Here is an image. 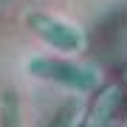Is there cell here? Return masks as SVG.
I'll return each mask as SVG.
<instances>
[{
  "instance_id": "cell-4",
  "label": "cell",
  "mask_w": 127,
  "mask_h": 127,
  "mask_svg": "<svg viewBox=\"0 0 127 127\" xmlns=\"http://www.w3.org/2000/svg\"><path fill=\"white\" fill-rule=\"evenodd\" d=\"M20 96L17 91H3L0 93V127H20Z\"/></svg>"
},
{
  "instance_id": "cell-3",
  "label": "cell",
  "mask_w": 127,
  "mask_h": 127,
  "mask_svg": "<svg viewBox=\"0 0 127 127\" xmlns=\"http://www.w3.org/2000/svg\"><path fill=\"white\" fill-rule=\"evenodd\" d=\"M122 102H124V93H122L119 85L102 88L99 96H96L93 104H91V113L85 119V127H107L116 119V113L122 110Z\"/></svg>"
},
{
  "instance_id": "cell-6",
  "label": "cell",
  "mask_w": 127,
  "mask_h": 127,
  "mask_svg": "<svg viewBox=\"0 0 127 127\" xmlns=\"http://www.w3.org/2000/svg\"><path fill=\"white\" fill-rule=\"evenodd\" d=\"M122 73H124V82H127V65H124V71H122Z\"/></svg>"
},
{
  "instance_id": "cell-1",
  "label": "cell",
  "mask_w": 127,
  "mask_h": 127,
  "mask_svg": "<svg viewBox=\"0 0 127 127\" xmlns=\"http://www.w3.org/2000/svg\"><path fill=\"white\" fill-rule=\"evenodd\" d=\"M26 68L37 79L57 82V85L79 91V93H88V91L99 88V71L96 68L71 62V59H62V57H31Z\"/></svg>"
},
{
  "instance_id": "cell-8",
  "label": "cell",
  "mask_w": 127,
  "mask_h": 127,
  "mask_svg": "<svg viewBox=\"0 0 127 127\" xmlns=\"http://www.w3.org/2000/svg\"><path fill=\"white\" fill-rule=\"evenodd\" d=\"M124 127H127V124H124Z\"/></svg>"
},
{
  "instance_id": "cell-5",
  "label": "cell",
  "mask_w": 127,
  "mask_h": 127,
  "mask_svg": "<svg viewBox=\"0 0 127 127\" xmlns=\"http://www.w3.org/2000/svg\"><path fill=\"white\" fill-rule=\"evenodd\" d=\"M76 113H79V104L76 102H65L62 107H59V113L51 119V124L48 127H73V122H76Z\"/></svg>"
},
{
  "instance_id": "cell-7",
  "label": "cell",
  "mask_w": 127,
  "mask_h": 127,
  "mask_svg": "<svg viewBox=\"0 0 127 127\" xmlns=\"http://www.w3.org/2000/svg\"><path fill=\"white\" fill-rule=\"evenodd\" d=\"M0 3H3V0H0Z\"/></svg>"
},
{
  "instance_id": "cell-2",
  "label": "cell",
  "mask_w": 127,
  "mask_h": 127,
  "mask_svg": "<svg viewBox=\"0 0 127 127\" xmlns=\"http://www.w3.org/2000/svg\"><path fill=\"white\" fill-rule=\"evenodd\" d=\"M26 23L42 42H48L51 48L62 51V54H76V51L85 48V31L79 26L68 23V20H59L45 11H31L26 17Z\"/></svg>"
}]
</instances>
